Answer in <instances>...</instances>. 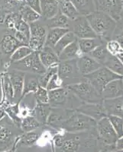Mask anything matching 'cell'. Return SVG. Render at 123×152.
<instances>
[{"label": "cell", "instance_id": "6da1fadb", "mask_svg": "<svg viewBox=\"0 0 123 152\" xmlns=\"http://www.w3.org/2000/svg\"><path fill=\"white\" fill-rule=\"evenodd\" d=\"M97 37L106 42L113 38L117 21L105 12L96 11L86 16Z\"/></svg>", "mask_w": 123, "mask_h": 152}, {"label": "cell", "instance_id": "7a4b0ae2", "mask_svg": "<svg viewBox=\"0 0 123 152\" xmlns=\"http://www.w3.org/2000/svg\"><path fill=\"white\" fill-rule=\"evenodd\" d=\"M49 104L52 108L76 110L83 102L67 87L48 91Z\"/></svg>", "mask_w": 123, "mask_h": 152}, {"label": "cell", "instance_id": "3957f363", "mask_svg": "<svg viewBox=\"0 0 123 152\" xmlns=\"http://www.w3.org/2000/svg\"><path fill=\"white\" fill-rule=\"evenodd\" d=\"M97 121L77 110H74L70 116L61 126V129L67 132L76 133L90 131L96 128Z\"/></svg>", "mask_w": 123, "mask_h": 152}, {"label": "cell", "instance_id": "277c9868", "mask_svg": "<svg viewBox=\"0 0 123 152\" xmlns=\"http://www.w3.org/2000/svg\"><path fill=\"white\" fill-rule=\"evenodd\" d=\"M67 87L70 88L83 103L101 104L103 102V98L101 94L97 91L92 84L84 77L83 80L78 83L68 85Z\"/></svg>", "mask_w": 123, "mask_h": 152}, {"label": "cell", "instance_id": "5b68a950", "mask_svg": "<svg viewBox=\"0 0 123 152\" xmlns=\"http://www.w3.org/2000/svg\"><path fill=\"white\" fill-rule=\"evenodd\" d=\"M57 75L62 81L64 87L78 83L83 78L77 66V59L60 61Z\"/></svg>", "mask_w": 123, "mask_h": 152}, {"label": "cell", "instance_id": "8992f818", "mask_svg": "<svg viewBox=\"0 0 123 152\" xmlns=\"http://www.w3.org/2000/svg\"><path fill=\"white\" fill-rule=\"evenodd\" d=\"M16 69L24 72L43 75L47 69L42 64L39 57V52H33L24 59L9 65L8 69Z\"/></svg>", "mask_w": 123, "mask_h": 152}, {"label": "cell", "instance_id": "52a82bcc", "mask_svg": "<svg viewBox=\"0 0 123 152\" xmlns=\"http://www.w3.org/2000/svg\"><path fill=\"white\" fill-rule=\"evenodd\" d=\"M84 78H87L96 89L97 91L101 94L108 83L113 80L122 78V77L112 72L106 66H102L91 74L85 75Z\"/></svg>", "mask_w": 123, "mask_h": 152}, {"label": "cell", "instance_id": "ba28073f", "mask_svg": "<svg viewBox=\"0 0 123 152\" xmlns=\"http://www.w3.org/2000/svg\"><path fill=\"white\" fill-rule=\"evenodd\" d=\"M69 29L77 39L98 37L86 16L80 15L74 20H70Z\"/></svg>", "mask_w": 123, "mask_h": 152}, {"label": "cell", "instance_id": "9c48e42d", "mask_svg": "<svg viewBox=\"0 0 123 152\" xmlns=\"http://www.w3.org/2000/svg\"><path fill=\"white\" fill-rule=\"evenodd\" d=\"M96 129L98 137L104 145H116L119 137L108 117L97 121Z\"/></svg>", "mask_w": 123, "mask_h": 152}, {"label": "cell", "instance_id": "30bf717a", "mask_svg": "<svg viewBox=\"0 0 123 152\" xmlns=\"http://www.w3.org/2000/svg\"><path fill=\"white\" fill-rule=\"evenodd\" d=\"M96 11L111 16L116 21L121 18L123 0H94Z\"/></svg>", "mask_w": 123, "mask_h": 152}, {"label": "cell", "instance_id": "8fae6325", "mask_svg": "<svg viewBox=\"0 0 123 152\" xmlns=\"http://www.w3.org/2000/svg\"><path fill=\"white\" fill-rule=\"evenodd\" d=\"M12 31L8 30V32L2 34L0 38V53L1 55L4 57H9L10 59V56L12 54L19 48V47L23 46L20 42L18 41L13 34H11Z\"/></svg>", "mask_w": 123, "mask_h": 152}, {"label": "cell", "instance_id": "7c38bea8", "mask_svg": "<svg viewBox=\"0 0 123 152\" xmlns=\"http://www.w3.org/2000/svg\"><path fill=\"white\" fill-rule=\"evenodd\" d=\"M8 73L12 81L14 89V104L20 103L21 100L23 88H24V80L25 72L16 69H8Z\"/></svg>", "mask_w": 123, "mask_h": 152}, {"label": "cell", "instance_id": "4fadbf2b", "mask_svg": "<svg viewBox=\"0 0 123 152\" xmlns=\"http://www.w3.org/2000/svg\"><path fill=\"white\" fill-rule=\"evenodd\" d=\"M79 112L85 114L87 116L93 118L96 121H99L102 118L107 117V113H106L105 107L101 104H87L83 103L81 106L76 110Z\"/></svg>", "mask_w": 123, "mask_h": 152}, {"label": "cell", "instance_id": "5bb4252c", "mask_svg": "<svg viewBox=\"0 0 123 152\" xmlns=\"http://www.w3.org/2000/svg\"><path fill=\"white\" fill-rule=\"evenodd\" d=\"M74 110L63 109V108H52L48 119L47 125L54 129H61L63 123L73 113Z\"/></svg>", "mask_w": 123, "mask_h": 152}, {"label": "cell", "instance_id": "9a60e30c", "mask_svg": "<svg viewBox=\"0 0 123 152\" xmlns=\"http://www.w3.org/2000/svg\"><path fill=\"white\" fill-rule=\"evenodd\" d=\"M77 66L80 74L84 77L98 70L102 66L90 55H81L77 58Z\"/></svg>", "mask_w": 123, "mask_h": 152}, {"label": "cell", "instance_id": "2e32d148", "mask_svg": "<svg viewBox=\"0 0 123 152\" xmlns=\"http://www.w3.org/2000/svg\"><path fill=\"white\" fill-rule=\"evenodd\" d=\"M101 95L103 100L123 96V78L113 80L108 83L102 90Z\"/></svg>", "mask_w": 123, "mask_h": 152}, {"label": "cell", "instance_id": "e0dca14e", "mask_svg": "<svg viewBox=\"0 0 123 152\" xmlns=\"http://www.w3.org/2000/svg\"><path fill=\"white\" fill-rule=\"evenodd\" d=\"M102 104L108 116H117L123 118V96L112 99H104Z\"/></svg>", "mask_w": 123, "mask_h": 152}, {"label": "cell", "instance_id": "ac0fdd59", "mask_svg": "<svg viewBox=\"0 0 123 152\" xmlns=\"http://www.w3.org/2000/svg\"><path fill=\"white\" fill-rule=\"evenodd\" d=\"M2 85L3 98L1 105L14 104V89L8 72L2 73Z\"/></svg>", "mask_w": 123, "mask_h": 152}, {"label": "cell", "instance_id": "d6986e66", "mask_svg": "<svg viewBox=\"0 0 123 152\" xmlns=\"http://www.w3.org/2000/svg\"><path fill=\"white\" fill-rule=\"evenodd\" d=\"M39 78H40V75L25 72L21 100L31 93L35 94L37 91L38 88L40 86V85H39Z\"/></svg>", "mask_w": 123, "mask_h": 152}, {"label": "cell", "instance_id": "ffe728a7", "mask_svg": "<svg viewBox=\"0 0 123 152\" xmlns=\"http://www.w3.org/2000/svg\"><path fill=\"white\" fill-rule=\"evenodd\" d=\"M39 57L42 64L46 69L51 66H57L60 62L59 56L56 53L52 47H47V46H45L39 52Z\"/></svg>", "mask_w": 123, "mask_h": 152}, {"label": "cell", "instance_id": "44dd1931", "mask_svg": "<svg viewBox=\"0 0 123 152\" xmlns=\"http://www.w3.org/2000/svg\"><path fill=\"white\" fill-rule=\"evenodd\" d=\"M52 107L49 104H41L37 103L31 111V115L35 116L36 119L41 125L47 124L50 113L51 112Z\"/></svg>", "mask_w": 123, "mask_h": 152}, {"label": "cell", "instance_id": "7402d4cb", "mask_svg": "<svg viewBox=\"0 0 123 152\" xmlns=\"http://www.w3.org/2000/svg\"><path fill=\"white\" fill-rule=\"evenodd\" d=\"M79 47L81 55H88L96 47L106 43V40L99 37L96 38H86V39H78Z\"/></svg>", "mask_w": 123, "mask_h": 152}, {"label": "cell", "instance_id": "603a6c76", "mask_svg": "<svg viewBox=\"0 0 123 152\" xmlns=\"http://www.w3.org/2000/svg\"><path fill=\"white\" fill-rule=\"evenodd\" d=\"M41 16L44 20L52 18L59 12V3L57 0H40Z\"/></svg>", "mask_w": 123, "mask_h": 152}, {"label": "cell", "instance_id": "cb8c5ba5", "mask_svg": "<svg viewBox=\"0 0 123 152\" xmlns=\"http://www.w3.org/2000/svg\"><path fill=\"white\" fill-rule=\"evenodd\" d=\"M70 31L68 28H55L48 29L47 34V37H46L45 46L52 47L54 49V47H55L57 42L61 40L62 37L64 36Z\"/></svg>", "mask_w": 123, "mask_h": 152}, {"label": "cell", "instance_id": "d4e9b609", "mask_svg": "<svg viewBox=\"0 0 123 152\" xmlns=\"http://www.w3.org/2000/svg\"><path fill=\"white\" fill-rule=\"evenodd\" d=\"M79 54L81 53H80V47H79L78 39H76L63 50L62 53L59 55V60L65 61L77 59L80 56Z\"/></svg>", "mask_w": 123, "mask_h": 152}, {"label": "cell", "instance_id": "484cf974", "mask_svg": "<svg viewBox=\"0 0 123 152\" xmlns=\"http://www.w3.org/2000/svg\"><path fill=\"white\" fill-rule=\"evenodd\" d=\"M80 15L87 16L96 12L94 0H71Z\"/></svg>", "mask_w": 123, "mask_h": 152}, {"label": "cell", "instance_id": "4316f807", "mask_svg": "<svg viewBox=\"0 0 123 152\" xmlns=\"http://www.w3.org/2000/svg\"><path fill=\"white\" fill-rule=\"evenodd\" d=\"M46 22L45 24L48 29L55 28H68L69 29L70 25V20L67 16L62 14V12L59 11V12L56 15L52 18L45 20Z\"/></svg>", "mask_w": 123, "mask_h": 152}, {"label": "cell", "instance_id": "83f0119b", "mask_svg": "<svg viewBox=\"0 0 123 152\" xmlns=\"http://www.w3.org/2000/svg\"><path fill=\"white\" fill-rule=\"evenodd\" d=\"M57 1L59 3L60 11L70 20H74L76 18L80 16V13L76 10V7L73 2H71V0H57Z\"/></svg>", "mask_w": 123, "mask_h": 152}, {"label": "cell", "instance_id": "f1b7e54d", "mask_svg": "<svg viewBox=\"0 0 123 152\" xmlns=\"http://www.w3.org/2000/svg\"><path fill=\"white\" fill-rule=\"evenodd\" d=\"M5 108L6 115L11 119L17 127H21L22 118L20 116V103L8 105H2Z\"/></svg>", "mask_w": 123, "mask_h": 152}, {"label": "cell", "instance_id": "f546056e", "mask_svg": "<svg viewBox=\"0 0 123 152\" xmlns=\"http://www.w3.org/2000/svg\"><path fill=\"white\" fill-rule=\"evenodd\" d=\"M106 43H103L102 45L99 46V47H96L95 50H93L92 52L88 54L90 56L93 57L94 59H96L97 62H99L102 66L104 65L106 59L109 58V56L111 55V53H110L109 50H108Z\"/></svg>", "mask_w": 123, "mask_h": 152}, {"label": "cell", "instance_id": "4dcf8cb0", "mask_svg": "<svg viewBox=\"0 0 123 152\" xmlns=\"http://www.w3.org/2000/svg\"><path fill=\"white\" fill-rule=\"evenodd\" d=\"M19 13L21 15L23 20L29 24L38 21L41 17V15L39 14L38 12L34 10L33 9H31L26 4L21 8Z\"/></svg>", "mask_w": 123, "mask_h": 152}, {"label": "cell", "instance_id": "1f68e13d", "mask_svg": "<svg viewBox=\"0 0 123 152\" xmlns=\"http://www.w3.org/2000/svg\"><path fill=\"white\" fill-rule=\"evenodd\" d=\"M103 66H106L112 72L116 73L123 78V64L120 62L116 56L113 55V54L109 56V58L105 62Z\"/></svg>", "mask_w": 123, "mask_h": 152}, {"label": "cell", "instance_id": "d6a6232c", "mask_svg": "<svg viewBox=\"0 0 123 152\" xmlns=\"http://www.w3.org/2000/svg\"><path fill=\"white\" fill-rule=\"evenodd\" d=\"M31 29V37L40 38V39H46L47 37V26L46 24H43L40 21L30 24Z\"/></svg>", "mask_w": 123, "mask_h": 152}, {"label": "cell", "instance_id": "836d02e7", "mask_svg": "<svg viewBox=\"0 0 123 152\" xmlns=\"http://www.w3.org/2000/svg\"><path fill=\"white\" fill-rule=\"evenodd\" d=\"M76 39L77 38L76 37V36H75L73 32L70 31V32L67 33L64 36L62 37V38L57 42L55 47H54V50L56 52V53L59 56L64 49L66 48L69 44H70L72 42L76 40Z\"/></svg>", "mask_w": 123, "mask_h": 152}, {"label": "cell", "instance_id": "e575fe53", "mask_svg": "<svg viewBox=\"0 0 123 152\" xmlns=\"http://www.w3.org/2000/svg\"><path fill=\"white\" fill-rule=\"evenodd\" d=\"M41 123L36 119V118L32 115H28L22 118L21 123V129L25 132L34 131L41 126Z\"/></svg>", "mask_w": 123, "mask_h": 152}, {"label": "cell", "instance_id": "d590c367", "mask_svg": "<svg viewBox=\"0 0 123 152\" xmlns=\"http://www.w3.org/2000/svg\"><path fill=\"white\" fill-rule=\"evenodd\" d=\"M34 51L30 48L29 46H21V47H19L10 56L9 65L12 63V62H18V61H20L21 59H24L25 57L29 56L30 54L32 53Z\"/></svg>", "mask_w": 123, "mask_h": 152}, {"label": "cell", "instance_id": "8d00e7d4", "mask_svg": "<svg viewBox=\"0 0 123 152\" xmlns=\"http://www.w3.org/2000/svg\"><path fill=\"white\" fill-rule=\"evenodd\" d=\"M57 72H58V65L47 68L46 72L43 75H40V78H39V85H40V86L45 88H47V85L50 78H52L53 75L57 74Z\"/></svg>", "mask_w": 123, "mask_h": 152}, {"label": "cell", "instance_id": "74e56055", "mask_svg": "<svg viewBox=\"0 0 123 152\" xmlns=\"http://www.w3.org/2000/svg\"><path fill=\"white\" fill-rule=\"evenodd\" d=\"M107 117L119 138L123 137V118L117 116H108Z\"/></svg>", "mask_w": 123, "mask_h": 152}, {"label": "cell", "instance_id": "f35d334b", "mask_svg": "<svg viewBox=\"0 0 123 152\" xmlns=\"http://www.w3.org/2000/svg\"><path fill=\"white\" fill-rule=\"evenodd\" d=\"M34 97L37 103L49 104V94L47 88L39 86L37 91L34 94Z\"/></svg>", "mask_w": 123, "mask_h": 152}, {"label": "cell", "instance_id": "ab89813d", "mask_svg": "<svg viewBox=\"0 0 123 152\" xmlns=\"http://www.w3.org/2000/svg\"><path fill=\"white\" fill-rule=\"evenodd\" d=\"M40 138V133L35 132V130L28 132H25L21 138V143L24 145H32L37 142Z\"/></svg>", "mask_w": 123, "mask_h": 152}, {"label": "cell", "instance_id": "60d3db41", "mask_svg": "<svg viewBox=\"0 0 123 152\" xmlns=\"http://www.w3.org/2000/svg\"><path fill=\"white\" fill-rule=\"evenodd\" d=\"M112 40L118 41L123 49V18L117 21L116 28L114 31V34H113Z\"/></svg>", "mask_w": 123, "mask_h": 152}, {"label": "cell", "instance_id": "b9f144b4", "mask_svg": "<svg viewBox=\"0 0 123 152\" xmlns=\"http://www.w3.org/2000/svg\"><path fill=\"white\" fill-rule=\"evenodd\" d=\"M106 46H107V49L109 53L114 56H116V54H118L119 53L123 52L122 47H121L120 43L116 40H109L106 43Z\"/></svg>", "mask_w": 123, "mask_h": 152}, {"label": "cell", "instance_id": "7bdbcfd3", "mask_svg": "<svg viewBox=\"0 0 123 152\" xmlns=\"http://www.w3.org/2000/svg\"><path fill=\"white\" fill-rule=\"evenodd\" d=\"M63 83L62 81L61 80V78H59L58 75L55 74L54 75H53V77L50 78V80L49 81L48 84L47 85V91H52L57 89V88H62Z\"/></svg>", "mask_w": 123, "mask_h": 152}, {"label": "cell", "instance_id": "ee69618b", "mask_svg": "<svg viewBox=\"0 0 123 152\" xmlns=\"http://www.w3.org/2000/svg\"><path fill=\"white\" fill-rule=\"evenodd\" d=\"M25 4L28 5L31 9L41 15V1L40 0H24Z\"/></svg>", "mask_w": 123, "mask_h": 152}, {"label": "cell", "instance_id": "f6af8a7d", "mask_svg": "<svg viewBox=\"0 0 123 152\" xmlns=\"http://www.w3.org/2000/svg\"><path fill=\"white\" fill-rule=\"evenodd\" d=\"M64 134H57L54 137V144L56 148H58L62 145L64 142Z\"/></svg>", "mask_w": 123, "mask_h": 152}, {"label": "cell", "instance_id": "bcb514c9", "mask_svg": "<svg viewBox=\"0 0 123 152\" xmlns=\"http://www.w3.org/2000/svg\"><path fill=\"white\" fill-rule=\"evenodd\" d=\"M116 151H120L123 150V137L119 138L117 142H116V145H115Z\"/></svg>", "mask_w": 123, "mask_h": 152}, {"label": "cell", "instance_id": "7dc6e473", "mask_svg": "<svg viewBox=\"0 0 123 152\" xmlns=\"http://www.w3.org/2000/svg\"><path fill=\"white\" fill-rule=\"evenodd\" d=\"M6 116L7 115H6V113L5 111V108H4L3 106L0 105V121Z\"/></svg>", "mask_w": 123, "mask_h": 152}, {"label": "cell", "instance_id": "c3c4849f", "mask_svg": "<svg viewBox=\"0 0 123 152\" xmlns=\"http://www.w3.org/2000/svg\"><path fill=\"white\" fill-rule=\"evenodd\" d=\"M3 98V93H2V75L0 76V104L2 103Z\"/></svg>", "mask_w": 123, "mask_h": 152}, {"label": "cell", "instance_id": "681fc988", "mask_svg": "<svg viewBox=\"0 0 123 152\" xmlns=\"http://www.w3.org/2000/svg\"><path fill=\"white\" fill-rule=\"evenodd\" d=\"M116 56H117V58L119 59L120 62H121L123 64V52L119 53L118 54H116Z\"/></svg>", "mask_w": 123, "mask_h": 152}, {"label": "cell", "instance_id": "f907efd6", "mask_svg": "<svg viewBox=\"0 0 123 152\" xmlns=\"http://www.w3.org/2000/svg\"><path fill=\"white\" fill-rule=\"evenodd\" d=\"M123 18V6H122V13H121V18Z\"/></svg>", "mask_w": 123, "mask_h": 152}, {"label": "cell", "instance_id": "816d5d0a", "mask_svg": "<svg viewBox=\"0 0 123 152\" xmlns=\"http://www.w3.org/2000/svg\"><path fill=\"white\" fill-rule=\"evenodd\" d=\"M99 152H109V151H106V150H102Z\"/></svg>", "mask_w": 123, "mask_h": 152}, {"label": "cell", "instance_id": "f5cc1de1", "mask_svg": "<svg viewBox=\"0 0 123 152\" xmlns=\"http://www.w3.org/2000/svg\"><path fill=\"white\" fill-rule=\"evenodd\" d=\"M117 152H123V150H120V151H117Z\"/></svg>", "mask_w": 123, "mask_h": 152}, {"label": "cell", "instance_id": "db71d44e", "mask_svg": "<svg viewBox=\"0 0 123 152\" xmlns=\"http://www.w3.org/2000/svg\"><path fill=\"white\" fill-rule=\"evenodd\" d=\"M1 67H2V65H1V62H0V70H1Z\"/></svg>", "mask_w": 123, "mask_h": 152}, {"label": "cell", "instance_id": "11a10c76", "mask_svg": "<svg viewBox=\"0 0 123 152\" xmlns=\"http://www.w3.org/2000/svg\"><path fill=\"white\" fill-rule=\"evenodd\" d=\"M111 152H117V151H111Z\"/></svg>", "mask_w": 123, "mask_h": 152}]
</instances>
